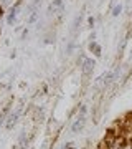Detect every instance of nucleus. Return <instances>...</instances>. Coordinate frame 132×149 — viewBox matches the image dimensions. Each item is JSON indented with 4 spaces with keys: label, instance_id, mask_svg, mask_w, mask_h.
<instances>
[{
    "label": "nucleus",
    "instance_id": "f257e3e1",
    "mask_svg": "<svg viewBox=\"0 0 132 149\" xmlns=\"http://www.w3.org/2000/svg\"><path fill=\"white\" fill-rule=\"evenodd\" d=\"M21 111H23V101H21L20 104L13 109V111H10V114H8V118H7L5 128L8 129V131H10V129H13V126L18 123V119H20V116H21Z\"/></svg>",
    "mask_w": 132,
    "mask_h": 149
},
{
    "label": "nucleus",
    "instance_id": "f03ea898",
    "mask_svg": "<svg viewBox=\"0 0 132 149\" xmlns=\"http://www.w3.org/2000/svg\"><path fill=\"white\" fill-rule=\"evenodd\" d=\"M84 124H86V106L81 108V111H79L78 118L74 119V123L71 124V133L73 134H78L83 131V128H84Z\"/></svg>",
    "mask_w": 132,
    "mask_h": 149
},
{
    "label": "nucleus",
    "instance_id": "7ed1b4c3",
    "mask_svg": "<svg viewBox=\"0 0 132 149\" xmlns=\"http://www.w3.org/2000/svg\"><path fill=\"white\" fill-rule=\"evenodd\" d=\"M20 5H21V0H17L15 3L10 7V10H8V15H7V23H8V25H13V22L17 20V15H18Z\"/></svg>",
    "mask_w": 132,
    "mask_h": 149
},
{
    "label": "nucleus",
    "instance_id": "20e7f679",
    "mask_svg": "<svg viewBox=\"0 0 132 149\" xmlns=\"http://www.w3.org/2000/svg\"><path fill=\"white\" fill-rule=\"evenodd\" d=\"M96 66V61L93 58H86L84 63L81 65V73H83V76H89L91 73H93V70H94Z\"/></svg>",
    "mask_w": 132,
    "mask_h": 149
},
{
    "label": "nucleus",
    "instance_id": "39448f33",
    "mask_svg": "<svg viewBox=\"0 0 132 149\" xmlns=\"http://www.w3.org/2000/svg\"><path fill=\"white\" fill-rule=\"evenodd\" d=\"M89 52L93 55H94V56H101V55H102V48H101V45L97 42H89Z\"/></svg>",
    "mask_w": 132,
    "mask_h": 149
},
{
    "label": "nucleus",
    "instance_id": "423d86ee",
    "mask_svg": "<svg viewBox=\"0 0 132 149\" xmlns=\"http://www.w3.org/2000/svg\"><path fill=\"white\" fill-rule=\"evenodd\" d=\"M56 10H63V0H53L51 5H50V12H55Z\"/></svg>",
    "mask_w": 132,
    "mask_h": 149
},
{
    "label": "nucleus",
    "instance_id": "0eeeda50",
    "mask_svg": "<svg viewBox=\"0 0 132 149\" xmlns=\"http://www.w3.org/2000/svg\"><path fill=\"white\" fill-rule=\"evenodd\" d=\"M37 18H38V12H37V10H33V12H32V15L28 17V20H26V25H33V23L37 22Z\"/></svg>",
    "mask_w": 132,
    "mask_h": 149
},
{
    "label": "nucleus",
    "instance_id": "6e6552de",
    "mask_svg": "<svg viewBox=\"0 0 132 149\" xmlns=\"http://www.w3.org/2000/svg\"><path fill=\"white\" fill-rule=\"evenodd\" d=\"M121 12H122V3H119V5L112 7L111 13H112V17H119V15H121Z\"/></svg>",
    "mask_w": 132,
    "mask_h": 149
},
{
    "label": "nucleus",
    "instance_id": "1a4fd4ad",
    "mask_svg": "<svg viewBox=\"0 0 132 149\" xmlns=\"http://www.w3.org/2000/svg\"><path fill=\"white\" fill-rule=\"evenodd\" d=\"M122 149H132V141L131 139H126V143H124V148Z\"/></svg>",
    "mask_w": 132,
    "mask_h": 149
},
{
    "label": "nucleus",
    "instance_id": "9d476101",
    "mask_svg": "<svg viewBox=\"0 0 132 149\" xmlns=\"http://www.w3.org/2000/svg\"><path fill=\"white\" fill-rule=\"evenodd\" d=\"M88 23H89V27H94V23H96L94 17H89V18H88Z\"/></svg>",
    "mask_w": 132,
    "mask_h": 149
},
{
    "label": "nucleus",
    "instance_id": "9b49d317",
    "mask_svg": "<svg viewBox=\"0 0 132 149\" xmlns=\"http://www.w3.org/2000/svg\"><path fill=\"white\" fill-rule=\"evenodd\" d=\"M64 148H66V149H76V148H74V144H73V143H68L66 146H64Z\"/></svg>",
    "mask_w": 132,
    "mask_h": 149
}]
</instances>
